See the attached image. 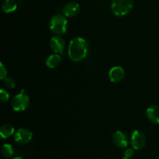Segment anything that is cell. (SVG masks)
I'll return each instance as SVG.
<instances>
[{"instance_id": "6da1fadb", "label": "cell", "mask_w": 159, "mask_h": 159, "mask_svg": "<svg viewBox=\"0 0 159 159\" xmlns=\"http://www.w3.org/2000/svg\"><path fill=\"white\" fill-rule=\"evenodd\" d=\"M68 57L72 61L79 62L85 58L88 54V43L81 37L73 38L68 45Z\"/></svg>"}, {"instance_id": "7a4b0ae2", "label": "cell", "mask_w": 159, "mask_h": 159, "mask_svg": "<svg viewBox=\"0 0 159 159\" xmlns=\"http://www.w3.org/2000/svg\"><path fill=\"white\" fill-rule=\"evenodd\" d=\"M50 30L57 36L63 35L68 30V20L61 14H57L52 16L49 22Z\"/></svg>"}, {"instance_id": "3957f363", "label": "cell", "mask_w": 159, "mask_h": 159, "mask_svg": "<svg viewBox=\"0 0 159 159\" xmlns=\"http://www.w3.org/2000/svg\"><path fill=\"white\" fill-rule=\"evenodd\" d=\"M133 0H112L111 10L119 17L127 16L133 9Z\"/></svg>"}, {"instance_id": "277c9868", "label": "cell", "mask_w": 159, "mask_h": 159, "mask_svg": "<svg viewBox=\"0 0 159 159\" xmlns=\"http://www.w3.org/2000/svg\"><path fill=\"white\" fill-rule=\"evenodd\" d=\"M30 105V98L24 89H22L19 94L16 95L11 102L12 108L16 112L25 111Z\"/></svg>"}, {"instance_id": "5b68a950", "label": "cell", "mask_w": 159, "mask_h": 159, "mask_svg": "<svg viewBox=\"0 0 159 159\" xmlns=\"http://www.w3.org/2000/svg\"><path fill=\"white\" fill-rule=\"evenodd\" d=\"M130 144H131L132 148L134 150H142L145 147L146 144V138L144 134L141 130H135L131 134Z\"/></svg>"}, {"instance_id": "8992f818", "label": "cell", "mask_w": 159, "mask_h": 159, "mask_svg": "<svg viewBox=\"0 0 159 159\" xmlns=\"http://www.w3.org/2000/svg\"><path fill=\"white\" fill-rule=\"evenodd\" d=\"M33 138V133L26 128H20L14 134V141L19 144H28Z\"/></svg>"}, {"instance_id": "52a82bcc", "label": "cell", "mask_w": 159, "mask_h": 159, "mask_svg": "<svg viewBox=\"0 0 159 159\" xmlns=\"http://www.w3.org/2000/svg\"><path fill=\"white\" fill-rule=\"evenodd\" d=\"M50 48L54 54H61L65 49V41L60 36L53 37L50 40Z\"/></svg>"}, {"instance_id": "ba28073f", "label": "cell", "mask_w": 159, "mask_h": 159, "mask_svg": "<svg viewBox=\"0 0 159 159\" xmlns=\"http://www.w3.org/2000/svg\"><path fill=\"white\" fill-rule=\"evenodd\" d=\"M108 77L110 82L118 83L121 82L125 77V71L120 66H114L109 71Z\"/></svg>"}, {"instance_id": "9c48e42d", "label": "cell", "mask_w": 159, "mask_h": 159, "mask_svg": "<svg viewBox=\"0 0 159 159\" xmlns=\"http://www.w3.org/2000/svg\"><path fill=\"white\" fill-rule=\"evenodd\" d=\"M113 142L116 147L120 148H125L128 146L129 140L126 134L121 130H116L112 137Z\"/></svg>"}, {"instance_id": "30bf717a", "label": "cell", "mask_w": 159, "mask_h": 159, "mask_svg": "<svg viewBox=\"0 0 159 159\" xmlns=\"http://www.w3.org/2000/svg\"><path fill=\"white\" fill-rule=\"evenodd\" d=\"M80 10V6L76 2H70L63 8V14L66 17H73L77 15Z\"/></svg>"}, {"instance_id": "8fae6325", "label": "cell", "mask_w": 159, "mask_h": 159, "mask_svg": "<svg viewBox=\"0 0 159 159\" xmlns=\"http://www.w3.org/2000/svg\"><path fill=\"white\" fill-rule=\"evenodd\" d=\"M148 119L149 121L155 124H159V107L158 106H152L148 108L146 111Z\"/></svg>"}, {"instance_id": "7c38bea8", "label": "cell", "mask_w": 159, "mask_h": 159, "mask_svg": "<svg viewBox=\"0 0 159 159\" xmlns=\"http://www.w3.org/2000/svg\"><path fill=\"white\" fill-rule=\"evenodd\" d=\"M61 56L60 54H53L51 55H50L49 57L47 58L46 61H45V64H46L47 66L49 68H51V69H54V68H56L57 67H58L59 65L61 63Z\"/></svg>"}, {"instance_id": "4fadbf2b", "label": "cell", "mask_w": 159, "mask_h": 159, "mask_svg": "<svg viewBox=\"0 0 159 159\" xmlns=\"http://www.w3.org/2000/svg\"><path fill=\"white\" fill-rule=\"evenodd\" d=\"M15 128L10 124H5L0 127V136L2 139H7L15 134Z\"/></svg>"}, {"instance_id": "5bb4252c", "label": "cell", "mask_w": 159, "mask_h": 159, "mask_svg": "<svg viewBox=\"0 0 159 159\" xmlns=\"http://www.w3.org/2000/svg\"><path fill=\"white\" fill-rule=\"evenodd\" d=\"M17 9V3L15 0H5L2 4V10L6 13H10Z\"/></svg>"}, {"instance_id": "9a60e30c", "label": "cell", "mask_w": 159, "mask_h": 159, "mask_svg": "<svg viewBox=\"0 0 159 159\" xmlns=\"http://www.w3.org/2000/svg\"><path fill=\"white\" fill-rule=\"evenodd\" d=\"M1 154L4 158H10L14 155L15 151L12 145H11L10 144H5L1 148Z\"/></svg>"}, {"instance_id": "2e32d148", "label": "cell", "mask_w": 159, "mask_h": 159, "mask_svg": "<svg viewBox=\"0 0 159 159\" xmlns=\"http://www.w3.org/2000/svg\"><path fill=\"white\" fill-rule=\"evenodd\" d=\"M4 84L7 88L9 89H13L16 85V82L15 80H14L12 78L10 77H6V79H4Z\"/></svg>"}, {"instance_id": "e0dca14e", "label": "cell", "mask_w": 159, "mask_h": 159, "mask_svg": "<svg viewBox=\"0 0 159 159\" xmlns=\"http://www.w3.org/2000/svg\"><path fill=\"white\" fill-rule=\"evenodd\" d=\"M9 99V94L8 93V92L6 90L2 89L0 90V101L2 102H7Z\"/></svg>"}, {"instance_id": "ac0fdd59", "label": "cell", "mask_w": 159, "mask_h": 159, "mask_svg": "<svg viewBox=\"0 0 159 159\" xmlns=\"http://www.w3.org/2000/svg\"><path fill=\"white\" fill-rule=\"evenodd\" d=\"M134 156V149L127 148L123 153L122 159H131Z\"/></svg>"}, {"instance_id": "d6986e66", "label": "cell", "mask_w": 159, "mask_h": 159, "mask_svg": "<svg viewBox=\"0 0 159 159\" xmlns=\"http://www.w3.org/2000/svg\"><path fill=\"white\" fill-rule=\"evenodd\" d=\"M6 75H7V69L2 62H1L0 63V79L2 80H4L6 78Z\"/></svg>"}, {"instance_id": "ffe728a7", "label": "cell", "mask_w": 159, "mask_h": 159, "mask_svg": "<svg viewBox=\"0 0 159 159\" xmlns=\"http://www.w3.org/2000/svg\"><path fill=\"white\" fill-rule=\"evenodd\" d=\"M12 159H24L23 157H20V156H16V157H14Z\"/></svg>"}]
</instances>
